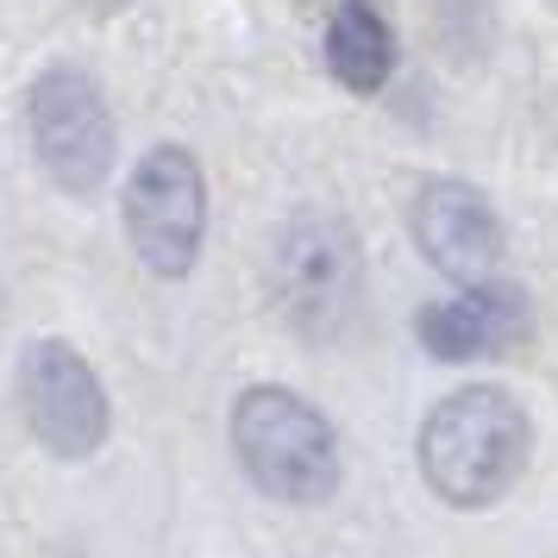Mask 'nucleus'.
<instances>
[{
  "mask_svg": "<svg viewBox=\"0 0 558 558\" xmlns=\"http://www.w3.org/2000/svg\"><path fill=\"white\" fill-rule=\"evenodd\" d=\"M408 227H414L421 257L452 282L496 277V264H502V220H496L489 195L471 182H421V195L408 207Z\"/></svg>",
  "mask_w": 558,
  "mask_h": 558,
  "instance_id": "0eeeda50",
  "label": "nucleus"
},
{
  "mask_svg": "<svg viewBox=\"0 0 558 558\" xmlns=\"http://www.w3.org/2000/svg\"><path fill=\"white\" fill-rule=\"evenodd\" d=\"M88 7H101V13H120V7H126V0H88Z\"/></svg>",
  "mask_w": 558,
  "mask_h": 558,
  "instance_id": "9d476101",
  "label": "nucleus"
},
{
  "mask_svg": "<svg viewBox=\"0 0 558 558\" xmlns=\"http://www.w3.org/2000/svg\"><path fill=\"white\" fill-rule=\"evenodd\" d=\"M232 458L270 502L289 508L327 502L339 489V471H345L332 421L307 396L277 389V383L245 389L232 402Z\"/></svg>",
  "mask_w": 558,
  "mask_h": 558,
  "instance_id": "f03ea898",
  "label": "nucleus"
},
{
  "mask_svg": "<svg viewBox=\"0 0 558 558\" xmlns=\"http://www.w3.org/2000/svg\"><path fill=\"white\" fill-rule=\"evenodd\" d=\"M533 452V421L502 383H464L421 421L414 458L446 508H489L521 483Z\"/></svg>",
  "mask_w": 558,
  "mask_h": 558,
  "instance_id": "f257e3e1",
  "label": "nucleus"
},
{
  "mask_svg": "<svg viewBox=\"0 0 558 558\" xmlns=\"http://www.w3.org/2000/svg\"><path fill=\"white\" fill-rule=\"evenodd\" d=\"M120 214H126V239L132 257L163 282H182L195 264H202L207 245V177L202 157L182 151V145H151V151L132 163L126 195H120Z\"/></svg>",
  "mask_w": 558,
  "mask_h": 558,
  "instance_id": "39448f33",
  "label": "nucleus"
},
{
  "mask_svg": "<svg viewBox=\"0 0 558 558\" xmlns=\"http://www.w3.org/2000/svg\"><path fill=\"white\" fill-rule=\"evenodd\" d=\"M421 352L439 364H471L489 352H514L527 339V295L502 277H477L464 282V295L452 302H427L421 307Z\"/></svg>",
  "mask_w": 558,
  "mask_h": 558,
  "instance_id": "6e6552de",
  "label": "nucleus"
},
{
  "mask_svg": "<svg viewBox=\"0 0 558 558\" xmlns=\"http://www.w3.org/2000/svg\"><path fill=\"white\" fill-rule=\"evenodd\" d=\"M270 302L282 327L302 339H339L352 327L364 302V245L352 220L327 207H302L295 220H282L270 245Z\"/></svg>",
  "mask_w": 558,
  "mask_h": 558,
  "instance_id": "7ed1b4c3",
  "label": "nucleus"
},
{
  "mask_svg": "<svg viewBox=\"0 0 558 558\" xmlns=\"http://www.w3.org/2000/svg\"><path fill=\"white\" fill-rule=\"evenodd\" d=\"M26 126L38 170L63 189V195H95L113 177L120 157V126L107 88L82 63H45L26 88Z\"/></svg>",
  "mask_w": 558,
  "mask_h": 558,
  "instance_id": "20e7f679",
  "label": "nucleus"
},
{
  "mask_svg": "<svg viewBox=\"0 0 558 558\" xmlns=\"http://www.w3.org/2000/svg\"><path fill=\"white\" fill-rule=\"evenodd\" d=\"M20 414L32 439L63 464L95 458L113 433V402L70 339H32L20 352Z\"/></svg>",
  "mask_w": 558,
  "mask_h": 558,
  "instance_id": "423d86ee",
  "label": "nucleus"
},
{
  "mask_svg": "<svg viewBox=\"0 0 558 558\" xmlns=\"http://www.w3.org/2000/svg\"><path fill=\"white\" fill-rule=\"evenodd\" d=\"M327 70L352 95H377L396 76V32L377 0H339V13L327 20Z\"/></svg>",
  "mask_w": 558,
  "mask_h": 558,
  "instance_id": "1a4fd4ad",
  "label": "nucleus"
}]
</instances>
